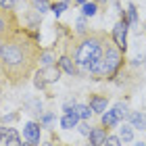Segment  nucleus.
<instances>
[{
  "mask_svg": "<svg viewBox=\"0 0 146 146\" xmlns=\"http://www.w3.org/2000/svg\"><path fill=\"white\" fill-rule=\"evenodd\" d=\"M75 63L86 71L100 73L102 67V46L98 44V40H86L79 44L75 52Z\"/></svg>",
  "mask_w": 146,
  "mask_h": 146,
  "instance_id": "obj_1",
  "label": "nucleus"
},
{
  "mask_svg": "<svg viewBox=\"0 0 146 146\" xmlns=\"http://www.w3.org/2000/svg\"><path fill=\"white\" fill-rule=\"evenodd\" d=\"M125 115H127V107L119 102V104H115V109H113V111H104V113H102V125H104V127L117 125Z\"/></svg>",
  "mask_w": 146,
  "mask_h": 146,
  "instance_id": "obj_2",
  "label": "nucleus"
},
{
  "mask_svg": "<svg viewBox=\"0 0 146 146\" xmlns=\"http://www.w3.org/2000/svg\"><path fill=\"white\" fill-rule=\"evenodd\" d=\"M119 67V52L113 50V48H107V52H102V67H100V73H113Z\"/></svg>",
  "mask_w": 146,
  "mask_h": 146,
  "instance_id": "obj_3",
  "label": "nucleus"
},
{
  "mask_svg": "<svg viewBox=\"0 0 146 146\" xmlns=\"http://www.w3.org/2000/svg\"><path fill=\"white\" fill-rule=\"evenodd\" d=\"M0 56H2L6 63H11V65H17V63L23 61L21 50H19L17 46H13V44H4L2 48H0Z\"/></svg>",
  "mask_w": 146,
  "mask_h": 146,
  "instance_id": "obj_4",
  "label": "nucleus"
},
{
  "mask_svg": "<svg viewBox=\"0 0 146 146\" xmlns=\"http://www.w3.org/2000/svg\"><path fill=\"white\" fill-rule=\"evenodd\" d=\"M113 40H115V44L119 48L125 50V46H127V25L125 23H117L115 27H113Z\"/></svg>",
  "mask_w": 146,
  "mask_h": 146,
  "instance_id": "obj_5",
  "label": "nucleus"
},
{
  "mask_svg": "<svg viewBox=\"0 0 146 146\" xmlns=\"http://www.w3.org/2000/svg\"><path fill=\"white\" fill-rule=\"evenodd\" d=\"M23 136L27 138L29 142L38 144V142H40V125H38V123H34V121L25 123V127H23Z\"/></svg>",
  "mask_w": 146,
  "mask_h": 146,
  "instance_id": "obj_6",
  "label": "nucleus"
},
{
  "mask_svg": "<svg viewBox=\"0 0 146 146\" xmlns=\"http://www.w3.org/2000/svg\"><path fill=\"white\" fill-rule=\"evenodd\" d=\"M54 79H58V69H44V71L38 73L36 84L38 86H44L46 82H54Z\"/></svg>",
  "mask_w": 146,
  "mask_h": 146,
  "instance_id": "obj_7",
  "label": "nucleus"
},
{
  "mask_svg": "<svg viewBox=\"0 0 146 146\" xmlns=\"http://www.w3.org/2000/svg\"><path fill=\"white\" fill-rule=\"evenodd\" d=\"M107 140V134H104L102 127H94L90 129V146H102Z\"/></svg>",
  "mask_w": 146,
  "mask_h": 146,
  "instance_id": "obj_8",
  "label": "nucleus"
},
{
  "mask_svg": "<svg viewBox=\"0 0 146 146\" xmlns=\"http://www.w3.org/2000/svg\"><path fill=\"white\" fill-rule=\"evenodd\" d=\"M4 144H6V146H21V138H19V131H17L15 127H9V129H6Z\"/></svg>",
  "mask_w": 146,
  "mask_h": 146,
  "instance_id": "obj_9",
  "label": "nucleus"
},
{
  "mask_svg": "<svg viewBox=\"0 0 146 146\" xmlns=\"http://www.w3.org/2000/svg\"><path fill=\"white\" fill-rule=\"evenodd\" d=\"M129 123H131V127L146 129V115L144 113H131L129 115Z\"/></svg>",
  "mask_w": 146,
  "mask_h": 146,
  "instance_id": "obj_10",
  "label": "nucleus"
},
{
  "mask_svg": "<svg viewBox=\"0 0 146 146\" xmlns=\"http://www.w3.org/2000/svg\"><path fill=\"white\" fill-rule=\"evenodd\" d=\"M77 121H79V117L75 113H67V115L61 119V125L65 129H73V127H77Z\"/></svg>",
  "mask_w": 146,
  "mask_h": 146,
  "instance_id": "obj_11",
  "label": "nucleus"
},
{
  "mask_svg": "<svg viewBox=\"0 0 146 146\" xmlns=\"http://www.w3.org/2000/svg\"><path fill=\"white\" fill-rule=\"evenodd\" d=\"M90 109L94 111V113H104V111H107V98L94 96V98L90 100Z\"/></svg>",
  "mask_w": 146,
  "mask_h": 146,
  "instance_id": "obj_12",
  "label": "nucleus"
},
{
  "mask_svg": "<svg viewBox=\"0 0 146 146\" xmlns=\"http://www.w3.org/2000/svg\"><path fill=\"white\" fill-rule=\"evenodd\" d=\"M119 138H121L123 142H131L134 140V127H131V125H123V127L119 129Z\"/></svg>",
  "mask_w": 146,
  "mask_h": 146,
  "instance_id": "obj_13",
  "label": "nucleus"
},
{
  "mask_svg": "<svg viewBox=\"0 0 146 146\" xmlns=\"http://www.w3.org/2000/svg\"><path fill=\"white\" fill-rule=\"evenodd\" d=\"M75 115H77L79 119H84V121H86V119H90L92 109L88 107V104H77V107H75Z\"/></svg>",
  "mask_w": 146,
  "mask_h": 146,
  "instance_id": "obj_14",
  "label": "nucleus"
},
{
  "mask_svg": "<svg viewBox=\"0 0 146 146\" xmlns=\"http://www.w3.org/2000/svg\"><path fill=\"white\" fill-rule=\"evenodd\" d=\"M82 11H84V17H94L96 15V4L94 2H90V0H88V2H84L82 4Z\"/></svg>",
  "mask_w": 146,
  "mask_h": 146,
  "instance_id": "obj_15",
  "label": "nucleus"
},
{
  "mask_svg": "<svg viewBox=\"0 0 146 146\" xmlns=\"http://www.w3.org/2000/svg\"><path fill=\"white\" fill-rule=\"evenodd\" d=\"M58 63H61V67H63L65 71H67L69 75H73V73H75V65H73V63L69 61L67 56H63V58H61V61H58Z\"/></svg>",
  "mask_w": 146,
  "mask_h": 146,
  "instance_id": "obj_16",
  "label": "nucleus"
},
{
  "mask_svg": "<svg viewBox=\"0 0 146 146\" xmlns=\"http://www.w3.org/2000/svg\"><path fill=\"white\" fill-rule=\"evenodd\" d=\"M31 4H34V9L38 11V13H46L48 11V0H31Z\"/></svg>",
  "mask_w": 146,
  "mask_h": 146,
  "instance_id": "obj_17",
  "label": "nucleus"
},
{
  "mask_svg": "<svg viewBox=\"0 0 146 146\" xmlns=\"http://www.w3.org/2000/svg\"><path fill=\"white\" fill-rule=\"evenodd\" d=\"M102 146H121V138H117V136H109L107 140H104Z\"/></svg>",
  "mask_w": 146,
  "mask_h": 146,
  "instance_id": "obj_18",
  "label": "nucleus"
},
{
  "mask_svg": "<svg viewBox=\"0 0 146 146\" xmlns=\"http://www.w3.org/2000/svg\"><path fill=\"white\" fill-rule=\"evenodd\" d=\"M63 11H67V2H58V4L52 6V13H54L56 17H61V15H63Z\"/></svg>",
  "mask_w": 146,
  "mask_h": 146,
  "instance_id": "obj_19",
  "label": "nucleus"
},
{
  "mask_svg": "<svg viewBox=\"0 0 146 146\" xmlns=\"http://www.w3.org/2000/svg\"><path fill=\"white\" fill-rule=\"evenodd\" d=\"M127 17H129V23H131V25H134V23L138 21V15H136L134 4H129V6H127Z\"/></svg>",
  "mask_w": 146,
  "mask_h": 146,
  "instance_id": "obj_20",
  "label": "nucleus"
},
{
  "mask_svg": "<svg viewBox=\"0 0 146 146\" xmlns=\"http://www.w3.org/2000/svg\"><path fill=\"white\" fill-rule=\"evenodd\" d=\"M75 25H77V31H79V34H84V31H86V19H84V17H79Z\"/></svg>",
  "mask_w": 146,
  "mask_h": 146,
  "instance_id": "obj_21",
  "label": "nucleus"
},
{
  "mask_svg": "<svg viewBox=\"0 0 146 146\" xmlns=\"http://www.w3.org/2000/svg\"><path fill=\"white\" fill-rule=\"evenodd\" d=\"M77 127H79V134H84V136H90V125H88V123H79Z\"/></svg>",
  "mask_w": 146,
  "mask_h": 146,
  "instance_id": "obj_22",
  "label": "nucleus"
},
{
  "mask_svg": "<svg viewBox=\"0 0 146 146\" xmlns=\"http://www.w3.org/2000/svg\"><path fill=\"white\" fill-rule=\"evenodd\" d=\"M13 4H15V0H0V6H2V9H9Z\"/></svg>",
  "mask_w": 146,
  "mask_h": 146,
  "instance_id": "obj_23",
  "label": "nucleus"
},
{
  "mask_svg": "<svg viewBox=\"0 0 146 146\" xmlns=\"http://www.w3.org/2000/svg\"><path fill=\"white\" fill-rule=\"evenodd\" d=\"M42 63H44V65H50V63H52V54H48V52H46V54L42 56Z\"/></svg>",
  "mask_w": 146,
  "mask_h": 146,
  "instance_id": "obj_24",
  "label": "nucleus"
},
{
  "mask_svg": "<svg viewBox=\"0 0 146 146\" xmlns=\"http://www.w3.org/2000/svg\"><path fill=\"white\" fill-rule=\"evenodd\" d=\"M52 121V115H44V123H50Z\"/></svg>",
  "mask_w": 146,
  "mask_h": 146,
  "instance_id": "obj_25",
  "label": "nucleus"
},
{
  "mask_svg": "<svg viewBox=\"0 0 146 146\" xmlns=\"http://www.w3.org/2000/svg\"><path fill=\"white\" fill-rule=\"evenodd\" d=\"M134 146H146V142H138V144H134Z\"/></svg>",
  "mask_w": 146,
  "mask_h": 146,
  "instance_id": "obj_26",
  "label": "nucleus"
},
{
  "mask_svg": "<svg viewBox=\"0 0 146 146\" xmlns=\"http://www.w3.org/2000/svg\"><path fill=\"white\" fill-rule=\"evenodd\" d=\"M75 2H79V4H84V2H88V0H75Z\"/></svg>",
  "mask_w": 146,
  "mask_h": 146,
  "instance_id": "obj_27",
  "label": "nucleus"
},
{
  "mask_svg": "<svg viewBox=\"0 0 146 146\" xmlns=\"http://www.w3.org/2000/svg\"><path fill=\"white\" fill-rule=\"evenodd\" d=\"M23 146H38V144H34V142H31V144H23Z\"/></svg>",
  "mask_w": 146,
  "mask_h": 146,
  "instance_id": "obj_28",
  "label": "nucleus"
},
{
  "mask_svg": "<svg viewBox=\"0 0 146 146\" xmlns=\"http://www.w3.org/2000/svg\"><path fill=\"white\" fill-rule=\"evenodd\" d=\"M2 25H4V23H2V19H0V29H2Z\"/></svg>",
  "mask_w": 146,
  "mask_h": 146,
  "instance_id": "obj_29",
  "label": "nucleus"
}]
</instances>
